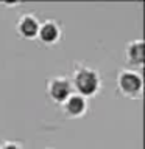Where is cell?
Instances as JSON below:
<instances>
[{
	"instance_id": "6da1fadb",
	"label": "cell",
	"mask_w": 145,
	"mask_h": 149,
	"mask_svg": "<svg viewBox=\"0 0 145 149\" xmlns=\"http://www.w3.org/2000/svg\"><path fill=\"white\" fill-rule=\"evenodd\" d=\"M73 87L77 88L80 96H91L100 87V79L95 70L83 67L75 72L73 74Z\"/></svg>"
},
{
	"instance_id": "7a4b0ae2",
	"label": "cell",
	"mask_w": 145,
	"mask_h": 149,
	"mask_svg": "<svg viewBox=\"0 0 145 149\" xmlns=\"http://www.w3.org/2000/svg\"><path fill=\"white\" fill-rule=\"evenodd\" d=\"M117 84H119V88L123 92V95L128 96H136L142 90V78L137 73L128 72V70H125L119 74Z\"/></svg>"
},
{
	"instance_id": "3957f363",
	"label": "cell",
	"mask_w": 145,
	"mask_h": 149,
	"mask_svg": "<svg viewBox=\"0 0 145 149\" xmlns=\"http://www.w3.org/2000/svg\"><path fill=\"white\" fill-rule=\"evenodd\" d=\"M70 82L65 78H53L49 82V95L58 102H64L70 96Z\"/></svg>"
},
{
	"instance_id": "277c9868",
	"label": "cell",
	"mask_w": 145,
	"mask_h": 149,
	"mask_svg": "<svg viewBox=\"0 0 145 149\" xmlns=\"http://www.w3.org/2000/svg\"><path fill=\"white\" fill-rule=\"evenodd\" d=\"M17 31L19 34L23 36L25 39H31V37L37 36V31H39V22L36 20V17L30 16H22L17 22Z\"/></svg>"
},
{
	"instance_id": "5b68a950",
	"label": "cell",
	"mask_w": 145,
	"mask_h": 149,
	"mask_svg": "<svg viewBox=\"0 0 145 149\" xmlns=\"http://www.w3.org/2000/svg\"><path fill=\"white\" fill-rule=\"evenodd\" d=\"M63 107H64V112L69 116H80L86 110V100L80 95H70L63 102Z\"/></svg>"
},
{
	"instance_id": "8992f818",
	"label": "cell",
	"mask_w": 145,
	"mask_h": 149,
	"mask_svg": "<svg viewBox=\"0 0 145 149\" xmlns=\"http://www.w3.org/2000/svg\"><path fill=\"white\" fill-rule=\"evenodd\" d=\"M126 58H128L130 64L137 65V67H142L144 61H145V45L144 40H134L131 42L126 48Z\"/></svg>"
},
{
	"instance_id": "52a82bcc",
	"label": "cell",
	"mask_w": 145,
	"mask_h": 149,
	"mask_svg": "<svg viewBox=\"0 0 145 149\" xmlns=\"http://www.w3.org/2000/svg\"><path fill=\"white\" fill-rule=\"evenodd\" d=\"M37 36H39V39L44 42V44H53V42H56L59 37V28L55 22L49 20V22L39 25Z\"/></svg>"
},
{
	"instance_id": "ba28073f",
	"label": "cell",
	"mask_w": 145,
	"mask_h": 149,
	"mask_svg": "<svg viewBox=\"0 0 145 149\" xmlns=\"http://www.w3.org/2000/svg\"><path fill=\"white\" fill-rule=\"evenodd\" d=\"M0 149H19L17 144H14V143H5Z\"/></svg>"
}]
</instances>
